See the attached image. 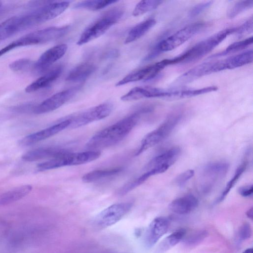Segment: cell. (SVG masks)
<instances>
[{
    "mask_svg": "<svg viewBox=\"0 0 253 253\" xmlns=\"http://www.w3.org/2000/svg\"><path fill=\"white\" fill-rule=\"evenodd\" d=\"M113 106L110 103H103L83 112L70 116L69 127L78 128L93 122L104 119L112 112Z\"/></svg>",
    "mask_w": 253,
    "mask_h": 253,
    "instance_id": "obj_10",
    "label": "cell"
},
{
    "mask_svg": "<svg viewBox=\"0 0 253 253\" xmlns=\"http://www.w3.org/2000/svg\"><path fill=\"white\" fill-rule=\"evenodd\" d=\"M253 18L251 17L246 22L243 23L240 26L235 28L234 32L238 35H243L247 34H250L253 32Z\"/></svg>",
    "mask_w": 253,
    "mask_h": 253,
    "instance_id": "obj_38",
    "label": "cell"
},
{
    "mask_svg": "<svg viewBox=\"0 0 253 253\" xmlns=\"http://www.w3.org/2000/svg\"><path fill=\"white\" fill-rule=\"evenodd\" d=\"M62 66H57L31 83L25 88L27 92H33L48 86L60 76Z\"/></svg>",
    "mask_w": 253,
    "mask_h": 253,
    "instance_id": "obj_20",
    "label": "cell"
},
{
    "mask_svg": "<svg viewBox=\"0 0 253 253\" xmlns=\"http://www.w3.org/2000/svg\"><path fill=\"white\" fill-rule=\"evenodd\" d=\"M186 231L183 229L176 230L161 242L157 247L155 253H165L179 242L185 237Z\"/></svg>",
    "mask_w": 253,
    "mask_h": 253,
    "instance_id": "obj_26",
    "label": "cell"
},
{
    "mask_svg": "<svg viewBox=\"0 0 253 253\" xmlns=\"http://www.w3.org/2000/svg\"><path fill=\"white\" fill-rule=\"evenodd\" d=\"M218 87L211 86L199 89H173L170 99H180L191 97L200 94L216 91Z\"/></svg>",
    "mask_w": 253,
    "mask_h": 253,
    "instance_id": "obj_29",
    "label": "cell"
},
{
    "mask_svg": "<svg viewBox=\"0 0 253 253\" xmlns=\"http://www.w3.org/2000/svg\"><path fill=\"white\" fill-rule=\"evenodd\" d=\"M68 151L60 148H39L26 152L23 155L22 159L27 162H34L46 158L52 159Z\"/></svg>",
    "mask_w": 253,
    "mask_h": 253,
    "instance_id": "obj_21",
    "label": "cell"
},
{
    "mask_svg": "<svg viewBox=\"0 0 253 253\" xmlns=\"http://www.w3.org/2000/svg\"><path fill=\"white\" fill-rule=\"evenodd\" d=\"M180 154V149L178 147H172L152 159L146 166V169L166 166L169 168L176 161Z\"/></svg>",
    "mask_w": 253,
    "mask_h": 253,
    "instance_id": "obj_22",
    "label": "cell"
},
{
    "mask_svg": "<svg viewBox=\"0 0 253 253\" xmlns=\"http://www.w3.org/2000/svg\"><path fill=\"white\" fill-rule=\"evenodd\" d=\"M167 66L168 65L166 59L132 72L117 83L116 86H119L131 82L151 80Z\"/></svg>",
    "mask_w": 253,
    "mask_h": 253,
    "instance_id": "obj_13",
    "label": "cell"
},
{
    "mask_svg": "<svg viewBox=\"0 0 253 253\" xmlns=\"http://www.w3.org/2000/svg\"><path fill=\"white\" fill-rule=\"evenodd\" d=\"M96 69V66L91 63H81L70 71L66 80L73 82L84 81L95 71Z\"/></svg>",
    "mask_w": 253,
    "mask_h": 253,
    "instance_id": "obj_23",
    "label": "cell"
},
{
    "mask_svg": "<svg viewBox=\"0 0 253 253\" xmlns=\"http://www.w3.org/2000/svg\"><path fill=\"white\" fill-rule=\"evenodd\" d=\"M194 175V171L192 169L187 170L178 175L175 182L179 186H183Z\"/></svg>",
    "mask_w": 253,
    "mask_h": 253,
    "instance_id": "obj_39",
    "label": "cell"
},
{
    "mask_svg": "<svg viewBox=\"0 0 253 253\" xmlns=\"http://www.w3.org/2000/svg\"><path fill=\"white\" fill-rule=\"evenodd\" d=\"M34 63L29 59H19L11 62L9 65V68L15 72H24L29 70L33 71Z\"/></svg>",
    "mask_w": 253,
    "mask_h": 253,
    "instance_id": "obj_36",
    "label": "cell"
},
{
    "mask_svg": "<svg viewBox=\"0 0 253 253\" xmlns=\"http://www.w3.org/2000/svg\"><path fill=\"white\" fill-rule=\"evenodd\" d=\"M247 163L244 162L237 169L234 175L230 179V180L227 183L223 192L217 200V202H220L224 199L227 195L228 194L231 189L234 186L235 183L237 182V181L238 180L239 178L245 170L247 168Z\"/></svg>",
    "mask_w": 253,
    "mask_h": 253,
    "instance_id": "obj_33",
    "label": "cell"
},
{
    "mask_svg": "<svg viewBox=\"0 0 253 253\" xmlns=\"http://www.w3.org/2000/svg\"><path fill=\"white\" fill-rule=\"evenodd\" d=\"M163 2V1L162 0H141L136 5L132 14L134 16L141 15L157 8Z\"/></svg>",
    "mask_w": 253,
    "mask_h": 253,
    "instance_id": "obj_32",
    "label": "cell"
},
{
    "mask_svg": "<svg viewBox=\"0 0 253 253\" xmlns=\"http://www.w3.org/2000/svg\"><path fill=\"white\" fill-rule=\"evenodd\" d=\"M117 0H84L73 6L74 9H84L92 11L98 10L118 2Z\"/></svg>",
    "mask_w": 253,
    "mask_h": 253,
    "instance_id": "obj_31",
    "label": "cell"
},
{
    "mask_svg": "<svg viewBox=\"0 0 253 253\" xmlns=\"http://www.w3.org/2000/svg\"><path fill=\"white\" fill-rule=\"evenodd\" d=\"M169 221L164 217L154 218L148 225L144 237V243L147 248L153 247L167 232Z\"/></svg>",
    "mask_w": 253,
    "mask_h": 253,
    "instance_id": "obj_16",
    "label": "cell"
},
{
    "mask_svg": "<svg viewBox=\"0 0 253 253\" xmlns=\"http://www.w3.org/2000/svg\"><path fill=\"white\" fill-rule=\"evenodd\" d=\"M234 30L235 28H227L200 41L181 55L168 59L169 65L178 63L192 62L202 58L212 50L229 35L234 33Z\"/></svg>",
    "mask_w": 253,
    "mask_h": 253,
    "instance_id": "obj_3",
    "label": "cell"
},
{
    "mask_svg": "<svg viewBox=\"0 0 253 253\" xmlns=\"http://www.w3.org/2000/svg\"><path fill=\"white\" fill-rule=\"evenodd\" d=\"M213 2L212 1H208L197 4L191 10L189 13L190 17H193L200 14L208 8Z\"/></svg>",
    "mask_w": 253,
    "mask_h": 253,
    "instance_id": "obj_40",
    "label": "cell"
},
{
    "mask_svg": "<svg viewBox=\"0 0 253 253\" xmlns=\"http://www.w3.org/2000/svg\"><path fill=\"white\" fill-rule=\"evenodd\" d=\"M70 124V120L66 118L57 124L25 136L21 140L20 143L27 146L44 140L69 127Z\"/></svg>",
    "mask_w": 253,
    "mask_h": 253,
    "instance_id": "obj_17",
    "label": "cell"
},
{
    "mask_svg": "<svg viewBox=\"0 0 253 253\" xmlns=\"http://www.w3.org/2000/svg\"><path fill=\"white\" fill-rule=\"evenodd\" d=\"M169 90L150 87H135L121 97L124 101H130L145 98L161 97L167 98Z\"/></svg>",
    "mask_w": 253,
    "mask_h": 253,
    "instance_id": "obj_18",
    "label": "cell"
},
{
    "mask_svg": "<svg viewBox=\"0 0 253 253\" xmlns=\"http://www.w3.org/2000/svg\"><path fill=\"white\" fill-rule=\"evenodd\" d=\"M239 194L244 197H250L252 195L253 192V186L252 184L247 185L239 187L238 190Z\"/></svg>",
    "mask_w": 253,
    "mask_h": 253,
    "instance_id": "obj_42",
    "label": "cell"
},
{
    "mask_svg": "<svg viewBox=\"0 0 253 253\" xmlns=\"http://www.w3.org/2000/svg\"><path fill=\"white\" fill-rule=\"evenodd\" d=\"M100 151L88 150L72 153L69 151L37 166L39 171L57 169L65 166H77L88 163L100 157Z\"/></svg>",
    "mask_w": 253,
    "mask_h": 253,
    "instance_id": "obj_5",
    "label": "cell"
},
{
    "mask_svg": "<svg viewBox=\"0 0 253 253\" xmlns=\"http://www.w3.org/2000/svg\"><path fill=\"white\" fill-rule=\"evenodd\" d=\"M156 23L153 18L147 19L134 26L129 32L125 43L127 44L133 42L144 35Z\"/></svg>",
    "mask_w": 253,
    "mask_h": 253,
    "instance_id": "obj_25",
    "label": "cell"
},
{
    "mask_svg": "<svg viewBox=\"0 0 253 253\" xmlns=\"http://www.w3.org/2000/svg\"><path fill=\"white\" fill-rule=\"evenodd\" d=\"M68 46L66 44L55 45L44 52L34 62L33 71L42 73L46 71L54 63L62 58L66 52Z\"/></svg>",
    "mask_w": 253,
    "mask_h": 253,
    "instance_id": "obj_15",
    "label": "cell"
},
{
    "mask_svg": "<svg viewBox=\"0 0 253 253\" xmlns=\"http://www.w3.org/2000/svg\"><path fill=\"white\" fill-rule=\"evenodd\" d=\"M19 32L17 16L0 23V42Z\"/></svg>",
    "mask_w": 253,
    "mask_h": 253,
    "instance_id": "obj_30",
    "label": "cell"
},
{
    "mask_svg": "<svg viewBox=\"0 0 253 253\" xmlns=\"http://www.w3.org/2000/svg\"><path fill=\"white\" fill-rule=\"evenodd\" d=\"M147 111H137L98 131L88 141L86 147L89 150L100 151L118 144L135 126L141 114Z\"/></svg>",
    "mask_w": 253,
    "mask_h": 253,
    "instance_id": "obj_1",
    "label": "cell"
},
{
    "mask_svg": "<svg viewBox=\"0 0 253 253\" xmlns=\"http://www.w3.org/2000/svg\"><path fill=\"white\" fill-rule=\"evenodd\" d=\"M181 118L179 113L169 115L156 129L148 133L142 140L135 156H138L165 139L178 124Z\"/></svg>",
    "mask_w": 253,
    "mask_h": 253,
    "instance_id": "obj_7",
    "label": "cell"
},
{
    "mask_svg": "<svg viewBox=\"0 0 253 253\" xmlns=\"http://www.w3.org/2000/svg\"><path fill=\"white\" fill-rule=\"evenodd\" d=\"M252 228L250 224L244 223L240 227L238 237L240 241H245L250 238L252 235Z\"/></svg>",
    "mask_w": 253,
    "mask_h": 253,
    "instance_id": "obj_41",
    "label": "cell"
},
{
    "mask_svg": "<svg viewBox=\"0 0 253 253\" xmlns=\"http://www.w3.org/2000/svg\"><path fill=\"white\" fill-rule=\"evenodd\" d=\"M208 235V232L205 230L196 231L184 239V243L189 246H194L201 243Z\"/></svg>",
    "mask_w": 253,
    "mask_h": 253,
    "instance_id": "obj_37",
    "label": "cell"
},
{
    "mask_svg": "<svg viewBox=\"0 0 253 253\" xmlns=\"http://www.w3.org/2000/svg\"><path fill=\"white\" fill-rule=\"evenodd\" d=\"M132 203H121L112 205L98 213L93 219L94 225L105 228L119 221L131 210Z\"/></svg>",
    "mask_w": 253,
    "mask_h": 253,
    "instance_id": "obj_9",
    "label": "cell"
},
{
    "mask_svg": "<svg viewBox=\"0 0 253 253\" xmlns=\"http://www.w3.org/2000/svg\"><path fill=\"white\" fill-rule=\"evenodd\" d=\"M253 0H241L234 3L228 10L227 15L229 18H233L241 12L252 8Z\"/></svg>",
    "mask_w": 253,
    "mask_h": 253,
    "instance_id": "obj_34",
    "label": "cell"
},
{
    "mask_svg": "<svg viewBox=\"0 0 253 253\" xmlns=\"http://www.w3.org/2000/svg\"><path fill=\"white\" fill-rule=\"evenodd\" d=\"M253 61V51L251 49L224 59V63L226 69H233L251 63Z\"/></svg>",
    "mask_w": 253,
    "mask_h": 253,
    "instance_id": "obj_28",
    "label": "cell"
},
{
    "mask_svg": "<svg viewBox=\"0 0 253 253\" xmlns=\"http://www.w3.org/2000/svg\"><path fill=\"white\" fill-rule=\"evenodd\" d=\"M246 215L248 216V217L250 218L251 220H253V208H251V209L248 210V211L246 212Z\"/></svg>",
    "mask_w": 253,
    "mask_h": 253,
    "instance_id": "obj_43",
    "label": "cell"
},
{
    "mask_svg": "<svg viewBox=\"0 0 253 253\" xmlns=\"http://www.w3.org/2000/svg\"><path fill=\"white\" fill-rule=\"evenodd\" d=\"M229 169V164L224 162L211 163L206 166L203 171L202 176L204 182L202 189L205 192H209L214 184L222 179Z\"/></svg>",
    "mask_w": 253,
    "mask_h": 253,
    "instance_id": "obj_14",
    "label": "cell"
},
{
    "mask_svg": "<svg viewBox=\"0 0 253 253\" xmlns=\"http://www.w3.org/2000/svg\"><path fill=\"white\" fill-rule=\"evenodd\" d=\"M79 89V87H74L58 92L35 107L33 112L37 114H42L53 111L71 99Z\"/></svg>",
    "mask_w": 253,
    "mask_h": 253,
    "instance_id": "obj_12",
    "label": "cell"
},
{
    "mask_svg": "<svg viewBox=\"0 0 253 253\" xmlns=\"http://www.w3.org/2000/svg\"><path fill=\"white\" fill-rule=\"evenodd\" d=\"M69 26L51 27L30 33L1 49L0 57L18 47L43 44L56 40L65 35L69 31Z\"/></svg>",
    "mask_w": 253,
    "mask_h": 253,
    "instance_id": "obj_2",
    "label": "cell"
},
{
    "mask_svg": "<svg viewBox=\"0 0 253 253\" xmlns=\"http://www.w3.org/2000/svg\"><path fill=\"white\" fill-rule=\"evenodd\" d=\"M226 70L224 60L201 63L181 75L177 80L178 84L190 83L203 76Z\"/></svg>",
    "mask_w": 253,
    "mask_h": 253,
    "instance_id": "obj_11",
    "label": "cell"
},
{
    "mask_svg": "<svg viewBox=\"0 0 253 253\" xmlns=\"http://www.w3.org/2000/svg\"><path fill=\"white\" fill-rule=\"evenodd\" d=\"M122 170V168L117 167L93 170L85 174L82 177V181L84 183L96 182L116 175L120 173Z\"/></svg>",
    "mask_w": 253,
    "mask_h": 253,
    "instance_id": "obj_27",
    "label": "cell"
},
{
    "mask_svg": "<svg viewBox=\"0 0 253 253\" xmlns=\"http://www.w3.org/2000/svg\"><path fill=\"white\" fill-rule=\"evenodd\" d=\"M124 13L121 7L105 12L84 30L77 44L82 45L102 36L120 20Z\"/></svg>",
    "mask_w": 253,
    "mask_h": 253,
    "instance_id": "obj_4",
    "label": "cell"
},
{
    "mask_svg": "<svg viewBox=\"0 0 253 253\" xmlns=\"http://www.w3.org/2000/svg\"><path fill=\"white\" fill-rule=\"evenodd\" d=\"M205 23H195L187 26L160 42L147 56L144 61L155 57L160 52L170 51L178 47L199 32Z\"/></svg>",
    "mask_w": 253,
    "mask_h": 253,
    "instance_id": "obj_6",
    "label": "cell"
},
{
    "mask_svg": "<svg viewBox=\"0 0 253 253\" xmlns=\"http://www.w3.org/2000/svg\"><path fill=\"white\" fill-rule=\"evenodd\" d=\"M198 205L197 198L193 195L188 194L173 200L169 204V209L175 213L185 214L194 211Z\"/></svg>",
    "mask_w": 253,
    "mask_h": 253,
    "instance_id": "obj_19",
    "label": "cell"
},
{
    "mask_svg": "<svg viewBox=\"0 0 253 253\" xmlns=\"http://www.w3.org/2000/svg\"><path fill=\"white\" fill-rule=\"evenodd\" d=\"M253 41V37H251L244 40L233 42L229 45L222 53H219L214 56H222L242 50L252 44Z\"/></svg>",
    "mask_w": 253,
    "mask_h": 253,
    "instance_id": "obj_35",
    "label": "cell"
},
{
    "mask_svg": "<svg viewBox=\"0 0 253 253\" xmlns=\"http://www.w3.org/2000/svg\"><path fill=\"white\" fill-rule=\"evenodd\" d=\"M1 5H2V3H1V2L0 1V8L1 7Z\"/></svg>",
    "mask_w": 253,
    "mask_h": 253,
    "instance_id": "obj_45",
    "label": "cell"
},
{
    "mask_svg": "<svg viewBox=\"0 0 253 253\" xmlns=\"http://www.w3.org/2000/svg\"><path fill=\"white\" fill-rule=\"evenodd\" d=\"M32 190V186L25 185L14 188L0 195V206L7 205L22 199Z\"/></svg>",
    "mask_w": 253,
    "mask_h": 253,
    "instance_id": "obj_24",
    "label": "cell"
},
{
    "mask_svg": "<svg viewBox=\"0 0 253 253\" xmlns=\"http://www.w3.org/2000/svg\"><path fill=\"white\" fill-rule=\"evenodd\" d=\"M242 253H253L252 248H249L245 250Z\"/></svg>",
    "mask_w": 253,
    "mask_h": 253,
    "instance_id": "obj_44",
    "label": "cell"
},
{
    "mask_svg": "<svg viewBox=\"0 0 253 253\" xmlns=\"http://www.w3.org/2000/svg\"><path fill=\"white\" fill-rule=\"evenodd\" d=\"M70 1H47L42 6L27 12L31 27L52 19L62 13L69 6Z\"/></svg>",
    "mask_w": 253,
    "mask_h": 253,
    "instance_id": "obj_8",
    "label": "cell"
}]
</instances>
